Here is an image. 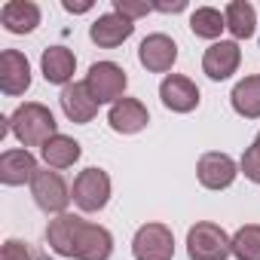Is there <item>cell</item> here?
Returning a JSON list of instances; mask_svg holds the SVG:
<instances>
[{
  "mask_svg": "<svg viewBox=\"0 0 260 260\" xmlns=\"http://www.w3.org/2000/svg\"><path fill=\"white\" fill-rule=\"evenodd\" d=\"M187 257L190 260H226L233 257V236L214 220H199L187 230Z\"/></svg>",
  "mask_w": 260,
  "mask_h": 260,
  "instance_id": "obj_2",
  "label": "cell"
},
{
  "mask_svg": "<svg viewBox=\"0 0 260 260\" xmlns=\"http://www.w3.org/2000/svg\"><path fill=\"white\" fill-rule=\"evenodd\" d=\"M80 156H83V147H80V141H74L71 135H52L43 147H40V159L46 162V169H55V172H61V169H71L74 162H80Z\"/></svg>",
  "mask_w": 260,
  "mask_h": 260,
  "instance_id": "obj_20",
  "label": "cell"
},
{
  "mask_svg": "<svg viewBox=\"0 0 260 260\" xmlns=\"http://www.w3.org/2000/svg\"><path fill=\"white\" fill-rule=\"evenodd\" d=\"M156 13H184L187 10V0H175V4H153Z\"/></svg>",
  "mask_w": 260,
  "mask_h": 260,
  "instance_id": "obj_29",
  "label": "cell"
},
{
  "mask_svg": "<svg viewBox=\"0 0 260 260\" xmlns=\"http://www.w3.org/2000/svg\"><path fill=\"white\" fill-rule=\"evenodd\" d=\"M61 7H64V13H71V16H83V13H89L95 4H92V0H61Z\"/></svg>",
  "mask_w": 260,
  "mask_h": 260,
  "instance_id": "obj_28",
  "label": "cell"
},
{
  "mask_svg": "<svg viewBox=\"0 0 260 260\" xmlns=\"http://www.w3.org/2000/svg\"><path fill=\"white\" fill-rule=\"evenodd\" d=\"M147 122H150V113L141 98H119L107 110V125L116 135H138L147 128Z\"/></svg>",
  "mask_w": 260,
  "mask_h": 260,
  "instance_id": "obj_13",
  "label": "cell"
},
{
  "mask_svg": "<svg viewBox=\"0 0 260 260\" xmlns=\"http://www.w3.org/2000/svg\"><path fill=\"white\" fill-rule=\"evenodd\" d=\"M37 172H40L37 156H34L31 150H25V147H19V150H4V153H0V184H4V187L31 184Z\"/></svg>",
  "mask_w": 260,
  "mask_h": 260,
  "instance_id": "obj_15",
  "label": "cell"
},
{
  "mask_svg": "<svg viewBox=\"0 0 260 260\" xmlns=\"http://www.w3.org/2000/svg\"><path fill=\"white\" fill-rule=\"evenodd\" d=\"M239 64H242V49H239L236 40H217L202 55V74L214 83L230 80L239 71Z\"/></svg>",
  "mask_w": 260,
  "mask_h": 260,
  "instance_id": "obj_12",
  "label": "cell"
},
{
  "mask_svg": "<svg viewBox=\"0 0 260 260\" xmlns=\"http://www.w3.org/2000/svg\"><path fill=\"white\" fill-rule=\"evenodd\" d=\"M74 71H77V55L68 46H46L40 55V74L46 83L52 86H71L74 83Z\"/></svg>",
  "mask_w": 260,
  "mask_h": 260,
  "instance_id": "obj_16",
  "label": "cell"
},
{
  "mask_svg": "<svg viewBox=\"0 0 260 260\" xmlns=\"http://www.w3.org/2000/svg\"><path fill=\"white\" fill-rule=\"evenodd\" d=\"M138 61L147 74H166L178 61V43L169 34H147L138 46Z\"/></svg>",
  "mask_w": 260,
  "mask_h": 260,
  "instance_id": "obj_9",
  "label": "cell"
},
{
  "mask_svg": "<svg viewBox=\"0 0 260 260\" xmlns=\"http://www.w3.org/2000/svg\"><path fill=\"white\" fill-rule=\"evenodd\" d=\"M254 144H257V147H260V132H257V138H254Z\"/></svg>",
  "mask_w": 260,
  "mask_h": 260,
  "instance_id": "obj_30",
  "label": "cell"
},
{
  "mask_svg": "<svg viewBox=\"0 0 260 260\" xmlns=\"http://www.w3.org/2000/svg\"><path fill=\"white\" fill-rule=\"evenodd\" d=\"M110 190H113L110 175H107L104 169H98V166H89V169H83V172L74 178L71 196H74V202H77L80 211H86V214H98V211L107 208V202H110Z\"/></svg>",
  "mask_w": 260,
  "mask_h": 260,
  "instance_id": "obj_3",
  "label": "cell"
},
{
  "mask_svg": "<svg viewBox=\"0 0 260 260\" xmlns=\"http://www.w3.org/2000/svg\"><path fill=\"white\" fill-rule=\"evenodd\" d=\"M31 196H34V202H37V208L40 211H46V214H64L68 211V205H71V187H68V181L55 172V169H40L37 175H34V181H31Z\"/></svg>",
  "mask_w": 260,
  "mask_h": 260,
  "instance_id": "obj_5",
  "label": "cell"
},
{
  "mask_svg": "<svg viewBox=\"0 0 260 260\" xmlns=\"http://www.w3.org/2000/svg\"><path fill=\"white\" fill-rule=\"evenodd\" d=\"M80 220L83 217L71 214V211H64V214H58V217L49 220V226H46V245L52 248V254H58L64 260H74V239H77Z\"/></svg>",
  "mask_w": 260,
  "mask_h": 260,
  "instance_id": "obj_19",
  "label": "cell"
},
{
  "mask_svg": "<svg viewBox=\"0 0 260 260\" xmlns=\"http://www.w3.org/2000/svg\"><path fill=\"white\" fill-rule=\"evenodd\" d=\"M135 260H172L175 257V233L166 223H144L132 239Z\"/></svg>",
  "mask_w": 260,
  "mask_h": 260,
  "instance_id": "obj_6",
  "label": "cell"
},
{
  "mask_svg": "<svg viewBox=\"0 0 260 260\" xmlns=\"http://www.w3.org/2000/svg\"><path fill=\"white\" fill-rule=\"evenodd\" d=\"M31 89V61L19 49H4L0 52V92L19 98Z\"/></svg>",
  "mask_w": 260,
  "mask_h": 260,
  "instance_id": "obj_11",
  "label": "cell"
},
{
  "mask_svg": "<svg viewBox=\"0 0 260 260\" xmlns=\"http://www.w3.org/2000/svg\"><path fill=\"white\" fill-rule=\"evenodd\" d=\"M10 132L28 150V147H43L52 135H58V122H55V116L46 104L25 101L10 113Z\"/></svg>",
  "mask_w": 260,
  "mask_h": 260,
  "instance_id": "obj_1",
  "label": "cell"
},
{
  "mask_svg": "<svg viewBox=\"0 0 260 260\" xmlns=\"http://www.w3.org/2000/svg\"><path fill=\"white\" fill-rule=\"evenodd\" d=\"M159 101H162L166 110H172V113H193V110L199 107V101H202V92H199V86H196L190 77H184V74H169V77H162V83H159Z\"/></svg>",
  "mask_w": 260,
  "mask_h": 260,
  "instance_id": "obj_8",
  "label": "cell"
},
{
  "mask_svg": "<svg viewBox=\"0 0 260 260\" xmlns=\"http://www.w3.org/2000/svg\"><path fill=\"white\" fill-rule=\"evenodd\" d=\"M236 260H260V223H245L233 233Z\"/></svg>",
  "mask_w": 260,
  "mask_h": 260,
  "instance_id": "obj_24",
  "label": "cell"
},
{
  "mask_svg": "<svg viewBox=\"0 0 260 260\" xmlns=\"http://www.w3.org/2000/svg\"><path fill=\"white\" fill-rule=\"evenodd\" d=\"M239 172H242L251 184H260V147H257V144H251V147L242 153Z\"/></svg>",
  "mask_w": 260,
  "mask_h": 260,
  "instance_id": "obj_26",
  "label": "cell"
},
{
  "mask_svg": "<svg viewBox=\"0 0 260 260\" xmlns=\"http://www.w3.org/2000/svg\"><path fill=\"white\" fill-rule=\"evenodd\" d=\"M43 13L34 0H7L0 10V25L10 34H34L40 25Z\"/></svg>",
  "mask_w": 260,
  "mask_h": 260,
  "instance_id": "obj_18",
  "label": "cell"
},
{
  "mask_svg": "<svg viewBox=\"0 0 260 260\" xmlns=\"http://www.w3.org/2000/svg\"><path fill=\"white\" fill-rule=\"evenodd\" d=\"M0 260H31V251L25 242L19 239H7L4 248H0Z\"/></svg>",
  "mask_w": 260,
  "mask_h": 260,
  "instance_id": "obj_27",
  "label": "cell"
},
{
  "mask_svg": "<svg viewBox=\"0 0 260 260\" xmlns=\"http://www.w3.org/2000/svg\"><path fill=\"white\" fill-rule=\"evenodd\" d=\"M230 104L239 116L260 119V77H242L230 92Z\"/></svg>",
  "mask_w": 260,
  "mask_h": 260,
  "instance_id": "obj_21",
  "label": "cell"
},
{
  "mask_svg": "<svg viewBox=\"0 0 260 260\" xmlns=\"http://www.w3.org/2000/svg\"><path fill=\"white\" fill-rule=\"evenodd\" d=\"M113 13H119L128 22H138L153 13V4H147V0H113Z\"/></svg>",
  "mask_w": 260,
  "mask_h": 260,
  "instance_id": "obj_25",
  "label": "cell"
},
{
  "mask_svg": "<svg viewBox=\"0 0 260 260\" xmlns=\"http://www.w3.org/2000/svg\"><path fill=\"white\" fill-rule=\"evenodd\" d=\"M190 31L196 37H202V40H214L217 43V37L226 31V19L214 7H196L190 13Z\"/></svg>",
  "mask_w": 260,
  "mask_h": 260,
  "instance_id": "obj_23",
  "label": "cell"
},
{
  "mask_svg": "<svg viewBox=\"0 0 260 260\" xmlns=\"http://www.w3.org/2000/svg\"><path fill=\"white\" fill-rule=\"evenodd\" d=\"M196 178L205 190H230L239 178V166L230 153H220V150H211V153H202L199 162H196Z\"/></svg>",
  "mask_w": 260,
  "mask_h": 260,
  "instance_id": "obj_7",
  "label": "cell"
},
{
  "mask_svg": "<svg viewBox=\"0 0 260 260\" xmlns=\"http://www.w3.org/2000/svg\"><path fill=\"white\" fill-rule=\"evenodd\" d=\"M223 19H226V31L233 34L236 43L254 37V31H257V10L248 0H233V4H226Z\"/></svg>",
  "mask_w": 260,
  "mask_h": 260,
  "instance_id": "obj_22",
  "label": "cell"
},
{
  "mask_svg": "<svg viewBox=\"0 0 260 260\" xmlns=\"http://www.w3.org/2000/svg\"><path fill=\"white\" fill-rule=\"evenodd\" d=\"M135 34V22H128V19H122L119 13H104V16H98L92 25H89V40L98 46V49H116V46H122L128 37Z\"/></svg>",
  "mask_w": 260,
  "mask_h": 260,
  "instance_id": "obj_14",
  "label": "cell"
},
{
  "mask_svg": "<svg viewBox=\"0 0 260 260\" xmlns=\"http://www.w3.org/2000/svg\"><path fill=\"white\" fill-rule=\"evenodd\" d=\"M58 104H61V113H64L74 125L92 122L95 113H98V107H101V104L89 95L86 83H71V86H64L61 95H58Z\"/></svg>",
  "mask_w": 260,
  "mask_h": 260,
  "instance_id": "obj_17",
  "label": "cell"
},
{
  "mask_svg": "<svg viewBox=\"0 0 260 260\" xmlns=\"http://www.w3.org/2000/svg\"><path fill=\"white\" fill-rule=\"evenodd\" d=\"M83 83L98 104H116L119 98H125L128 77H125V68H119L116 61H95L89 64V74Z\"/></svg>",
  "mask_w": 260,
  "mask_h": 260,
  "instance_id": "obj_4",
  "label": "cell"
},
{
  "mask_svg": "<svg viewBox=\"0 0 260 260\" xmlns=\"http://www.w3.org/2000/svg\"><path fill=\"white\" fill-rule=\"evenodd\" d=\"M113 254V236L107 226L80 220L77 239H74V260H110Z\"/></svg>",
  "mask_w": 260,
  "mask_h": 260,
  "instance_id": "obj_10",
  "label": "cell"
}]
</instances>
